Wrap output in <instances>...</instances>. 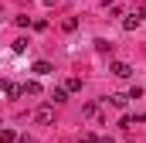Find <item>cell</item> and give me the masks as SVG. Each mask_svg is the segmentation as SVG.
Masks as SVG:
<instances>
[{"label": "cell", "mask_w": 146, "mask_h": 143, "mask_svg": "<svg viewBox=\"0 0 146 143\" xmlns=\"http://www.w3.org/2000/svg\"><path fill=\"white\" fill-rule=\"evenodd\" d=\"M51 119H54V109H51V106H41V109L34 112V123H41V126H48Z\"/></svg>", "instance_id": "6da1fadb"}, {"label": "cell", "mask_w": 146, "mask_h": 143, "mask_svg": "<svg viewBox=\"0 0 146 143\" xmlns=\"http://www.w3.org/2000/svg\"><path fill=\"white\" fill-rule=\"evenodd\" d=\"M112 75H115V78H129V75H133V68H129V65H126V61H112Z\"/></svg>", "instance_id": "7a4b0ae2"}, {"label": "cell", "mask_w": 146, "mask_h": 143, "mask_svg": "<svg viewBox=\"0 0 146 143\" xmlns=\"http://www.w3.org/2000/svg\"><path fill=\"white\" fill-rule=\"evenodd\" d=\"M51 61H34V75H51Z\"/></svg>", "instance_id": "3957f363"}, {"label": "cell", "mask_w": 146, "mask_h": 143, "mask_svg": "<svg viewBox=\"0 0 146 143\" xmlns=\"http://www.w3.org/2000/svg\"><path fill=\"white\" fill-rule=\"evenodd\" d=\"M122 27H126V31H136V27H139V14H129V17L122 21Z\"/></svg>", "instance_id": "277c9868"}, {"label": "cell", "mask_w": 146, "mask_h": 143, "mask_svg": "<svg viewBox=\"0 0 146 143\" xmlns=\"http://www.w3.org/2000/svg\"><path fill=\"white\" fill-rule=\"evenodd\" d=\"M3 89H7V96H10V99H17V96H21V92H24V89H17V85H14V82H3Z\"/></svg>", "instance_id": "5b68a950"}, {"label": "cell", "mask_w": 146, "mask_h": 143, "mask_svg": "<svg viewBox=\"0 0 146 143\" xmlns=\"http://www.w3.org/2000/svg\"><path fill=\"white\" fill-rule=\"evenodd\" d=\"M65 99H68V89H54L51 92V102H65Z\"/></svg>", "instance_id": "8992f818"}, {"label": "cell", "mask_w": 146, "mask_h": 143, "mask_svg": "<svg viewBox=\"0 0 146 143\" xmlns=\"http://www.w3.org/2000/svg\"><path fill=\"white\" fill-rule=\"evenodd\" d=\"M24 96H41V85H37V82H27V85H24Z\"/></svg>", "instance_id": "52a82bcc"}, {"label": "cell", "mask_w": 146, "mask_h": 143, "mask_svg": "<svg viewBox=\"0 0 146 143\" xmlns=\"http://www.w3.org/2000/svg\"><path fill=\"white\" fill-rule=\"evenodd\" d=\"M109 102H112V106H115V109H122V106H126V102H129V96H109Z\"/></svg>", "instance_id": "ba28073f"}, {"label": "cell", "mask_w": 146, "mask_h": 143, "mask_svg": "<svg viewBox=\"0 0 146 143\" xmlns=\"http://www.w3.org/2000/svg\"><path fill=\"white\" fill-rule=\"evenodd\" d=\"M65 89H68V92H78V89H82V78H68Z\"/></svg>", "instance_id": "9c48e42d"}, {"label": "cell", "mask_w": 146, "mask_h": 143, "mask_svg": "<svg viewBox=\"0 0 146 143\" xmlns=\"http://www.w3.org/2000/svg\"><path fill=\"white\" fill-rule=\"evenodd\" d=\"M0 140H3V143H14V140H17V133H14V130H3V133H0Z\"/></svg>", "instance_id": "30bf717a"}, {"label": "cell", "mask_w": 146, "mask_h": 143, "mask_svg": "<svg viewBox=\"0 0 146 143\" xmlns=\"http://www.w3.org/2000/svg\"><path fill=\"white\" fill-rule=\"evenodd\" d=\"M82 112H85V116H95V112H99V106H95V102H85V106H82Z\"/></svg>", "instance_id": "8fae6325"}, {"label": "cell", "mask_w": 146, "mask_h": 143, "mask_svg": "<svg viewBox=\"0 0 146 143\" xmlns=\"http://www.w3.org/2000/svg\"><path fill=\"white\" fill-rule=\"evenodd\" d=\"M78 143H102V140H99L95 133H85V136H82V140H78Z\"/></svg>", "instance_id": "7c38bea8"}, {"label": "cell", "mask_w": 146, "mask_h": 143, "mask_svg": "<svg viewBox=\"0 0 146 143\" xmlns=\"http://www.w3.org/2000/svg\"><path fill=\"white\" fill-rule=\"evenodd\" d=\"M139 17H146V3H143V7H139Z\"/></svg>", "instance_id": "4fadbf2b"}, {"label": "cell", "mask_w": 146, "mask_h": 143, "mask_svg": "<svg viewBox=\"0 0 146 143\" xmlns=\"http://www.w3.org/2000/svg\"><path fill=\"white\" fill-rule=\"evenodd\" d=\"M102 143H115V140H112V136H102Z\"/></svg>", "instance_id": "5bb4252c"}]
</instances>
